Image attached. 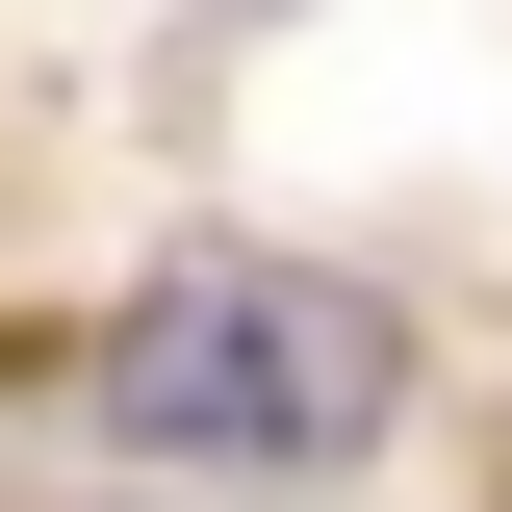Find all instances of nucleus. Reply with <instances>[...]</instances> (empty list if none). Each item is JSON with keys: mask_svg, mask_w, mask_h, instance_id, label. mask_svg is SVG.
Wrapping results in <instances>:
<instances>
[{"mask_svg": "<svg viewBox=\"0 0 512 512\" xmlns=\"http://www.w3.org/2000/svg\"><path fill=\"white\" fill-rule=\"evenodd\" d=\"M103 436L128 461H359L384 436V308L359 282H282V256H180V282H154V308L103 333Z\"/></svg>", "mask_w": 512, "mask_h": 512, "instance_id": "nucleus-1", "label": "nucleus"}]
</instances>
